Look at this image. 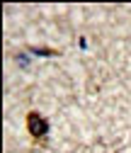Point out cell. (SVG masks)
<instances>
[{
    "mask_svg": "<svg viewBox=\"0 0 131 153\" xmlns=\"http://www.w3.org/2000/svg\"><path fill=\"white\" fill-rule=\"evenodd\" d=\"M27 131H29V136L34 141H44L49 136V122L39 112H29L27 114Z\"/></svg>",
    "mask_w": 131,
    "mask_h": 153,
    "instance_id": "6da1fadb",
    "label": "cell"
},
{
    "mask_svg": "<svg viewBox=\"0 0 131 153\" xmlns=\"http://www.w3.org/2000/svg\"><path fill=\"white\" fill-rule=\"evenodd\" d=\"M29 53H34V56H58V51L49 49V46H29Z\"/></svg>",
    "mask_w": 131,
    "mask_h": 153,
    "instance_id": "7a4b0ae2",
    "label": "cell"
},
{
    "mask_svg": "<svg viewBox=\"0 0 131 153\" xmlns=\"http://www.w3.org/2000/svg\"><path fill=\"white\" fill-rule=\"evenodd\" d=\"M17 63H20L22 68H27V66H29V56H24V53H20V56H17Z\"/></svg>",
    "mask_w": 131,
    "mask_h": 153,
    "instance_id": "3957f363",
    "label": "cell"
}]
</instances>
